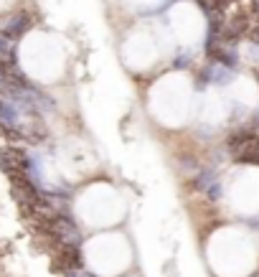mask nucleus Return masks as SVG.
I'll return each mask as SVG.
<instances>
[]
</instances>
